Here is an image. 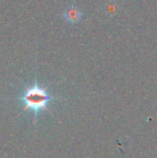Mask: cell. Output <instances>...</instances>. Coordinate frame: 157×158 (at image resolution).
<instances>
[{
	"label": "cell",
	"mask_w": 157,
	"mask_h": 158,
	"mask_svg": "<svg viewBox=\"0 0 157 158\" xmlns=\"http://www.w3.org/2000/svg\"><path fill=\"white\" fill-rule=\"evenodd\" d=\"M81 16H82V14H81V10L75 5H71V6H68L66 8V10H65V12H64L65 19L68 22L72 23V24L78 23L81 20Z\"/></svg>",
	"instance_id": "2"
},
{
	"label": "cell",
	"mask_w": 157,
	"mask_h": 158,
	"mask_svg": "<svg viewBox=\"0 0 157 158\" xmlns=\"http://www.w3.org/2000/svg\"><path fill=\"white\" fill-rule=\"evenodd\" d=\"M118 5L117 4L116 1L114 0H111V1H108L107 3L105 4L104 6V10L105 11V13H107V15H116V13L118 12Z\"/></svg>",
	"instance_id": "3"
},
{
	"label": "cell",
	"mask_w": 157,
	"mask_h": 158,
	"mask_svg": "<svg viewBox=\"0 0 157 158\" xmlns=\"http://www.w3.org/2000/svg\"><path fill=\"white\" fill-rule=\"evenodd\" d=\"M60 97L50 94L47 92V87L41 86L37 80L31 86L24 88L19 95L16 97V100L22 106V111H31L33 113V124L36 125L38 115L41 111H47L51 114L48 109V106L59 100Z\"/></svg>",
	"instance_id": "1"
}]
</instances>
